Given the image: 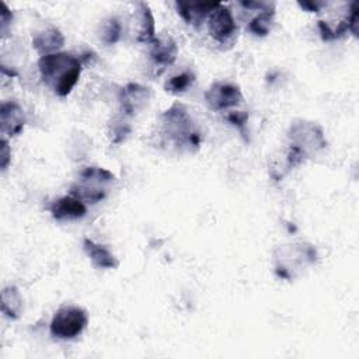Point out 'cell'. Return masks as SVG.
Masks as SVG:
<instances>
[{
	"label": "cell",
	"mask_w": 359,
	"mask_h": 359,
	"mask_svg": "<svg viewBox=\"0 0 359 359\" xmlns=\"http://www.w3.org/2000/svg\"><path fill=\"white\" fill-rule=\"evenodd\" d=\"M149 45V57L151 63L164 70L165 67L174 65L178 56V46L177 42L170 35L156 36Z\"/></svg>",
	"instance_id": "obj_12"
},
{
	"label": "cell",
	"mask_w": 359,
	"mask_h": 359,
	"mask_svg": "<svg viewBox=\"0 0 359 359\" xmlns=\"http://www.w3.org/2000/svg\"><path fill=\"white\" fill-rule=\"evenodd\" d=\"M63 46H65V35L59 28H56L52 24L42 27L32 35V48L41 56L60 52Z\"/></svg>",
	"instance_id": "obj_13"
},
{
	"label": "cell",
	"mask_w": 359,
	"mask_h": 359,
	"mask_svg": "<svg viewBox=\"0 0 359 359\" xmlns=\"http://www.w3.org/2000/svg\"><path fill=\"white\" fill-rule=\"evenodd\" d=\"M203 100L212 111H226L238 107L244 101L241 88L231 81H215L203 94Z\"/></svg>",
	"instance_id": "obj_8"
},
{
	"label": "cell",
	"mask_w": 359,
	"mask_h": 359,
	"mask_svg": "<svg viewBox=\"0 0 359 359\" xmlns=\"http://www.w3.org/2000/svg\"><path fill=\"white\" fill-rule=\"evenodd\" d=\"M83 250L95 269H116L119 259L111 250L88 237L83 238Z\"/></svg>",
	"instance_id": "obj_16"
},
{
	"label": "cell",
	"mask_w": 359,
	"mask_h": 359,
	"mask_svg": "<svg viewBox=\"0 0 359 359\" xmlns=\"http://www.w3.org/2000/svg\"><path fill=\"white\" fill-rule=\"evenodd\" d=\"M115 181L116 177L112 171L97 165H88L79 172L77 180L72 184L70 195L79 198L84 203L94 205L105 199Z\"/></svg>",
	"instance_id": "obj_4"
},
{
	"label": "cell",
	"mask_w": 359,
	"mask_h": 359,
	"mask_svg": "<svg viewBox=\"0 0 359 359\" xmlns=\"http://www.w3.org/2000/svg\"><path fill=\"white\" fill-rule=\"evenodd\" d=\"M208 31L210 36L219 43H227L237 36L238 27L231 10L219 3L217 7L208 17Z\"/></svg>",
	"instance_id": "obj_9"
},
{
	"label": "cell",
	"mask_w": 359,
	"mask_h": 359,
	"mask_svg": "<svg viewBox=\"0 0 359 359\" xmlns=\"http://www.w3.org/2000/svg\"><path fill=\"white\" fill-rule=\"evenodd\" d=\"M273 271L278 278L294 280L318 259L316 247L307 241L283 243L272 252Z\"/></svg>",
	"instance_id": "obj_3"
},
{
	"label": "cell",
	"mask_w": 359,
	"mask_h": 359,
	"mask_svg": "<svg viewBox=\"0 0 359 359\" xmlns=\"http://www.w3.org/2000/svg\"><path fill=\"white\" fill-rule=\"evenodd\" d=\"M122 35V24L116 17H109L101 22L100 27V39L104 45H115Z\"/></svg>",
	"instance_id": "obj_21"
},
{
	"label": "cell",
	"mask_w": 359,
	"mask_h": 359,
	"mask_svg": "<svg viewBox=\"0 0 359 359\" xmlns=\"http://www.w3.org/2000/svg\"><path fill=\"white\" fill-rule=\"evenodd\" d=\"M11 161V147L8 144L7 137L0 139V168L1 171H6L8 164Z\"/></svg>",
	"instance_id": "obj_25"
},
{
	"label": "cell",
	"mask_w": 359,
	"mask_h": 359,
	"mask_svg": "<svg viewBox=\"0 0 359 359\" xmlns=\"http://www.w3.org/2000/svg\"><path fill=\"white\" fill-rule=\"evenodd\" d=\"M240 4L245 8L250 10H257V11H271L275 10V3L272 1H240Z\"/></svg>",
	"instance_id": "obj_26"
},
{
	"label": "cell",
	"mask_w": 359,
	"mask_h": 359,
	"mask_svg": "<svg viewBox=\"0 0 359 359\" xmlns=\"http://www.w3.org/2000/svg\"><path fill=\"white\" fill-rule=\"evenodd\" d=\"M275 22V10L271 11H259L250 22L248 31L255 36H266Z\"/></svg>",
	"instance_id": "obj_20"
},
{
	"label": "cell",
	"mask_w": 359,
	"mask_h": 359,
	"mask_svg": "<svg viewBox=\"0 0 359 359\" xmlns=\"http://www.w3.org/2000/svg\"><path fill=\"white\" fill-rule=\"evenodd\" d=\"M88 325V313L79 306H63L52 317L49 330L56 339H73Z\"/></svg>",
	"instance_id": "obj_6"
},
{
	"label": "cell",
	"mask_w": 359,
	"mask_h": 359,
	"mask_svg": "<svg viewBox=\"0 0 359 359\" xmlns=\"http://www.w3.org/2000/svg\"><path fill=\"white\" fill-rule=\"evenodd\" d=\"M13 21V13L8 8V6L3 1L1 3V10H0V34H1V39L6 38L7 32H8V27L11 25Z\"/></svg>",
	"instance_id": "obj_24"
},
{
	"label": "cell",
	"mask_w": 359,
	"mask_h": 359,
	"mask_svg": "<svg viewBox=\"0 0 359 359\" xmlns=\"http://www.w3.org/2000/svg\"><path fill=\"white\" fill-rule=\"evenodd\" d=\"M224 119L231 123L233 126H236L241 133H244V126L247 125L248 121V112L245 111H231L229 112Z\"/></svg>",
	"instance_id": "obj_23"
},
{
	"label": "cell",
	"mask_w": 359,
	"mask_h": 359,
	"mask_svg": "<svg viewBox=\"0 0 359 359\" xmlns=\"http://www.w3.org/2000/svg\"><path fill=\"white\" fill-rule=\"evenodd\" d=\"M38 72L42 83L59 97H66L77 84L83 72L80 57L67 53L56 52L41 56L38 60Z\"/></svg>",
	"instance_id": "obj_1"
},
{
	"label": "cell",
	"mask_w": 359,
	"mask_h": 359,
	"mask_svg": "<svg viewBox=\"0 0 359 359\" xmlns=\"http://www.w3.org/2000/svg\"><path fill=\"white\" fill-rule=\"evenodd\" d=\"M25 112L17 101H4L0 107V128L4 137H14L24 130Z\"/></svg>",
	"instance_id": "obj_11"
},
{
	"label": "cell",
	"mask_w": 359,
	"mask_h": 359,
	"mask_svg": "<svg viewBox=\"0 0 359 359\" xmlns=\"http://www.w3.org/2000/svg\"><path fill=\"white\" fill-rule=\"evenodd\" d=\"M219 1H177L175 7L181 18L194 27H199L217 7Z\"/></svg>",
	"instance_id": "obj_15"
},
{
	"label": "cell",
	"mask_w": 359,
	"mask_h": 359,
	"mask_svg": "<svg viewBox=\"0 0 359 359\" xmlns=\"http://www.w3.org/2000/svg\"><path fill=\"white\" fill-rule=\"evenodd\" d=\"M297 4L309 13H320L323 7L328 6V3L325 1H299Z\"/></svg>",
	"instance_id": "obj_27"
},
{
	"label": "cell",
	"mask_w": 359,
	"mask_h": 359,
	"mask_svg": "<svg viewBox=\"0 0 359 359\" xmlns=\"http://www.w3.org/2000/svg\"><path fill=\"white\" fill-rule=\"evenodd\" d=\"M130 125L126 121L125 115H116L112 118V121L109 122V137L111 142L115 144L122 143L130 133Z\"/></svg>",
	"instance_id": "obj_22"
},
{
	"label": "cell",
	"mask_w": 359,
	"mask_h": 359,
	"mask_svg": "<svg viewBox=\"0 0 359 359\" xmlns=\"http://www.w3.org/2000/svg\"><path fill=\"white\" fill-rule=\"evenodd\" d=\"M289 146L302 151L307 158L325 149L327 139L323 128L309 119H293L287 129Z\"/></svg>",
	"instance_id": "obj_5"
},
{
	"label": "cell",
	"mask_w": 359,
	"mask_h": 359,
	"mask_svg": "<svg viewBox=\"0 0 359 359\" xmlns=\"http://www.w3.org/2000/svg\"><path fill=\"white\" fill-rule=\"evenodd\" d=\"M49 210L56 222L79 220L87 215L86 203L70 194L56 199Z\"/></svg>",
	"instance_id": "obj_14"
},
{
	"label": "cell",
	"mask_w": 359,
	"mask_h": 359,
	"mask_svg": "<svg viewBox=\"0 0 359 359\" xmlns=\"http://www.w3.org/2000/svg\"><path fill=\"white\" fill-rule=\"evenodd\" d=\"M1 313L10 318L17 320L22 313V297L15 286H6L1 290Z\"/></svg>",
	"instance_id": "obj_18"
},
{
	"label": "cell",
	"mask_w": 359,
	"mask_h": 359,
	"mask_svg": "<svg viewBox=\"0 0 359 359\" xmlns=\"http://www.w3.org/2000/svg\"><path fill=\"white\" fill-rule=\"evenodd\" d=\"M358 24L359 6L356 1H351L349 4H346V10L338 18L335 15H331L330 18H320L317 21L323 41H334L348 32L358 38Z\"/></svg>",
	"instance_id": "obj_7"
},
{
	"label": "cell",
	"mask_w": 359,
	"mask_h": 359,
	"mask_svg": "<svg viewBox=\"0 0 359 359\" xmlns=\"http://www.w3.org/2000/svg\"><path fill=\"white\" fill-rule=\"evenodd\" d=\"M195 80V74L191 70H182L164 83V90L171 94H182L194 86Z\"/></svg>",
	"instance_id": "obj_19"
},
{
	"label": "cell",
	"mask_w": 359,
	"mask_h": 359,
	"mask_svg": "<svg viewBox=\"0 0 359 359\" xmlns=\"http://www.w3.org/2000/svg\"><path fill=\"white\" fill-rule=\"evenodd\" d=\"M150 97L151 91L149 87L142 86L139 83H129L119 91V112L126 118L135 116L146 108V105L150 101Z\"/></svg>",
	"instance_id": "obj_10"
},
{
	"label": "cell",
	"mask_w": 359,
	"mask_h": 359,
	"mask_svg": "<svg viewBox=\"0 0 359 359\" xmlns=\"http://www.w3.org/2000/svg\"><path fill=\"white\" fill-rule=\"evenodd\" d=\"M135 39L136 42L150 43L156 38V24L151 8L146 1L136 3L135 10Z\"/></svg>",
	"instance_id": "obj_17"
},
{
	"label": "cell",
	"mask_w": 359,
	"mask_h": 359,
	"mask_svg": "<svg viewBox=\"0 0 359 359\" xmlns=\"http://www.w3.org/2000/svg\"><path fill=\"white\" fill-rule=\"evenodd\" d=\"M158 123L160 135L174 147L191 153L199 150L202 142L201 132L195 126L187 105L182 102L177 101L163 111Z\"/></svg>",
	"instance_id": "obj_2"
}]
</instances>
